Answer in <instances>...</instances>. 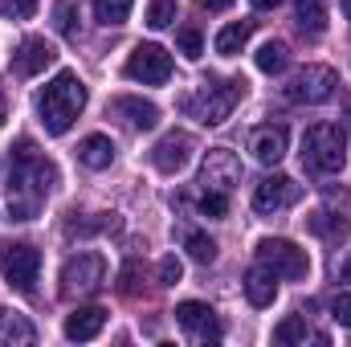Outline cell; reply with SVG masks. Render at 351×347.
Here are the masks:
<instances>
[{
	"label": "cell",
	"instance_id": "12",
	"mask_svg": "<svg viewBox=\"0 0 351 347\" xmlns=\"http://www.w3.org/2000/svg\"><path fill=\"white\" fill-rule=\"evenodd\" d=\"M241 180V160L229 152V147H213L200 164V184L213 188V192H229L233 184Z\"/></svg>",
	"mask_w": 351,
	"mask_h": 347
},
{
	"label": "cell",
	"instance_id": "35",
	"mask_svg": "<svg viewBox=\"0 0 351 347\" xmlns=\"http://www.w3.org/2000/svg\"><path fill=\"white\" fill-rule=\"evenodd\" d=\"M306 225H311V233H343V229H348V225H331L327 213H311Z\"/></svg>",
	"mask_w": 351,
	"mask_h": 347
},
{
	"label": "cell",
	"instance_id": "17",
	"mask_svg": "<svg viewBox=\"0 0 351 347\" xmlns=\"http://www.w3.org/2000/svg\"><path fill=\"white\" fill-rule=\"evenodd\" d=\"M102 327H106V311H102V307H78V311L66 319V339L86 344V339H94Z\"/></svg>",
	"mask_w": 351,
	"mask_h": 347
},
{
	"label": "cell",
	"instance_id": "23",
	"mask_svg": "<svg viewBox=\"0 0 351 347\" xmlns=\"http://www.w3.org/2000/svg\"><path fill=\"white\" fill-rule=\"evenodd\" d=\"M274 339H278V344H306V339L327 344V335H311V331H306V319H298V315L282 319V323L274 327Z\"/></svg>",
	"mask_w": 351,
	"mask_h": 347
},
{
	"label": "cell",
	"instance_id": "11",
	"mask_svg": "<svg viewBox=\"0 0 351 347\" xmlns=\"http://www.w3.org/2000/svg\"><path fill=\"white\" fill-rule=\"evenodd\" d=\"M176 323L196 344H221V323H217V311L208 302H180L176 307Z\"/></svg>",
	"mask_w": 351,
	"mask_h": 347
},
{
	"label": "cell",
	"instance_id": "15",
	"mask_svg": "<svg viewBox=\"0 0 351 347\" xmlns=\"http://www.w3.org/2000/svg\"><path fill=\"white\" fill-rule=\"evenodd\" d=\"M286 143H290V135H286L282 123H262V127L250 131V152H254L258 164H278L286 156Z\"/></svg>",
	"mask_w": 351,
	"mask_h": 347
},
{
	"label": "cell",
	"instance_id": "40",
	"mask_svg": "<svg viewBox=\"0 0 351 347\" xmlns=\"http://www.w3.org/2000/svg\"><path fill=\"white\" fill-rule=\"evenodd\" d=\"M282 0H254V8H262V12H269V8H278Z\"/></svg>",
	"mask_w": 351,
	"mask_h": 347
},
{
	"label": "cell",
	"instance_id": "18",
	"mask_svg": "<svg viewBox=\"0 0 351 347\" xmlns=\"http://www.w3.org/2000/svg\"><path fill=\"white\" fill-rule=\"evenodd\" d=\"M114 115H127V123L131 127H139V131H152L156 123H160V106L156 102H143V98H114Z\"/></svg>",
	"mask_w": 351,
	"mask_h": 347
},
{
	"label": "cell",
	"instance_id": "22",
	"mask_svg": "<svg viewBox=\"0 0 351 347\" xmlns=\"http://www.w3.org/2000/svg\"><path fill=\"white\" fill-rule=\"evenodd\" d=\"M294 21H298L302 33L319 37L327 29V4L323 0H294Z\"/></svg>",
	"mask_w": 351,
	"mask_h": 347
},
{
	"label": "cell",
	"instance_id": "30",
	"mask_svg": "<svg viewBox=\"0 0 351 347\" xmlns=\"http://www.w3.org/2000/svg\"><path fill=\"white\" fill-rule=\"evenodd\" d=\"M66 229H70V233H82V237H90V233H106V229H119V221H114V213H98L94 221H70Z\"/></svg>",
	"mask_w": 351,
	"mask_h": 347
},
{
	"label": "cell",
	"instance_id": "14",
	"mask_svg": "<svg viewBox=\"0 0 351 347\" xmlns=\"http://www.w3.org/2000/svg\"><path fill=\"white\" fill-rule=\"evenodd\" d=\"M58 62V49L45 41V37H25L21 45H16V53H12V70L21 74V78H33V74H41L45 66H53Z\"/></svg>",
	"mask_w": 351,
	"mask_h": 347
},
{
	"label": "cell",
	"instance_id": "33",
	"mask_svg": "<svg viewBox=\"0 0 351 347\" xmlns=\"http://www.w3.org/2000/svg\"><path fill=\"white\" fill-rule=\"evenodd\" d=\"M180 274H184V265H180L176 254H168V258L160 261V286H176V282H180Z\"/></svg>",
	"mask_w": 351,
	"mask_h": 347
},
{
	"label": "cell",
	"instance_id": "4",
	"mask_svg": "<svg viewBox=\"0 0 351 347\" xmlns=\"http://www.w3.org/2000/svg\"><path fill=\"white\" fill-rule=\"evenodd\" d=\"M348 164V135L335 123H319L302 135V168L311 172H343Z\"/></svg>",
	"mask_w": 351,
	"mask_h": 347
},
{
	"label": "cell",
	"instance_id": "38",
	"mask_svg": "<svg viewBox=\"0 0 351 347\" xmlns=\"http://www.w3.org/2000/svg\"><path fill=\"white\" fill-rule=\"evenodd\" d=\"M339 282H351V250H348V258L339 261Z\"/></svg>",
	"mask_w": 351,
	"mask_h": 347
},
{
	"label": "cell",
	"instance_id": "34",
	"mask_svg": "<svg viewBox=\"0 0 351 347\" xmlns=\"http://www.w3.org/2000/svg\"><path fill=\"white\" fill-rule=\"evenodd\" d=\"M331 315H335V323L351 327V290H348V294H335V302H331Z\"/></svg>",
	"mask_w": 351,
	"mask_h": 347
},
{
	"label": "cell",
	"instance_id": "29",
	"mask_svg": "<svg viewBox=\"0 0 351 347\" xmlns=\"http://www.w3.org/2000/svg\"><path fill=\"white\" fill-rule=\"evenodd\" d=\"M139 278H143V265L135 258L123 261V270H119V294H123V298H135V294H139Z\"/></svg>",
	"mask_w": 351,
	"mask_h": 347
},
{
	"label": "cell",
	"instance_id": "26",
	"mask_svg": "<svg viewBox=\"0 0 351 347\" xmlns=\"http://www.w3.org/2000/svg\"><path fill=\"white\" fill-rule=\"evenodd\" d=\"M131 4L135 0H94V16L110 29V25H123L131 16Z\"/></svg>",
	"mask_w": 351,
	"mask_h": 347
},
{
	"label": "cell",
	"instance_id": "41",
	"mask_svg": "<svg viewBox=\"0 0 351 347\" xmlns=\"http://www.w3.org/2000/svg\"><path fill=\"white\" fill-rule=\"evenodd\" d=\"M343 16L351 21V0H343Z\"/></svg>",
	"mask_w": 351,
	"mask_h": 347
},
{
	"label": "cell",
	"instance_id": "37",
	"mask_svg": "<svg viewBox=\"0 0 351 347\" xmlns=\"http://www.w3.org/2000/svg\"><path fill=\"white\" fill-rule=\"evenodd\" d=\"M196 4H200L204 12H225V8H229L233 0H196Z\"/></svg>",
	"mask_w": 351,
	"mask_h": 347
},
{
	"label": "cell",
	"instance_id": "3",
	"mask_svg": "<svg viewBox=\"0 0 351 347\" xmlns=\"http://www.w3.org/2000/svg\"><path fill=\"white\" fill-rule=\"evenodd\" d=\"M241 98H245V82H241V78L204 82L196 94H188V98H184V110H188V115H196L204 127H221V123L233 115V106H237Z\"/></svg>",
	"mask_w": 351,
	"mask_h": 347
},
{
	"label": "cell",
	"instance_id": "13",
	"mask_svg": "<svg viewBox=\"0 0 351 347\" xmlns=\"http://www.w3.org/2000/svg\"><path fill=\"white\" fill-rule=\"evenodd\" d=\"M192 160V135L188 131H168L156 147H152V164L164 176H176L180 168H188Z\"/></svg>",
	"mask_w": 351,
	"mask_h": 347
},
{
	"label": "cell",
	"instance_id": "10",
	"mask_svg": "<svg viewBox=\"0 0 351 347\" xmlns=\"http://www.w3.org/2000/svg\"><path fill=\"white\" fill-rule=\"evenodd\" d=\"M298 196H302V188H298L290 176H265L262 184L254 188V213H262V217H274V213L290 208Z\"/></svg>",
	"mask_w": 351,
	"mask_h": 347
},
{
	"label": "cell",
	"instance_id": "39",
	"mask_svg": "<svg viewBox=\"0 0 351 347\" xmlns=\"http://www.w3.org/2000/svg\"><path fill=\"white\" fill-rule=\"evenodd\" d=\"M4 119H8V98H4V86H0V127H4Z\"/></svg>",
	"mask_w": 351,
	"mask_h": 347
},
{
	"label": "cell",
	"instance_id": "25",
	"mask_svg": "<svg viewBox=\"0 0 351 347\" xmlns=\"http://www.w3.org/2000/svg\"><path fill=\"white\" fill-rule=\"evenodd\" d=\"M286 62H290V53H286L282 41H265L262 49H258V70H262V74H282Z\"/></svg>",
	"mask_w": 351,
	"mask_h": 347
},
{
	"label": "cell",
	"instance_id": "8",
	"mask_svg": "<svg viewBox=\"0 0 351 347\" xmlns=\"http://www.w3.org/2000/svg\"><path fill=\"white\" fill-rule=\"evenodd\" d=\"M106 282V261L102 254H74L62 265V294L78 298V294H94Z\"/></svg>",
	"mask_w": 351,
	"mask_h": 347
},
{
	"label": "cell",
	"instance_id": "1",
	"mask_svg": "<svg viewBox=\"0 0 351 347\" xmlns=\"http://www.w3.org/2000/svg\"><path fill=\"white\" fill-rule=\"evenodd\" d=\"M53 180H58L53 164L45 156H37L33 139H16V147H12V172H8V184H4V192H8V217L12 221H33L37 208H41V200L49 196Z\"/></svg>",
	"mask_w": 351,
	"mask_h": 347
},
{
	"label": "cell",
	"instance_id": "32",
	"mask_svg": "<svg viewBox=\"0 0 351 347\" xmlns=\"http://www.w3.org/2000/svg\"><path fill=\"white\" fill-rule=\"evenodd\" d=\"M229 192H213V188H204V196H200V213L208 217V221H221L225 213H229V200H225Z\"/></svg>",
	"mask_w": 351,
	"mask_h": 347
},
{
	"label": "cell",
	"instance_id": "31",
	"mask_svg": "<svg viewBox=\"0 0 351 347\" xmlns=\"http://www.w3.org/2000/svg\"><path fill=\"white\" fill-rule=\"evenodd\" d=\"M176 21V0H152L147 4V25L152 29H168Z\"/></svg>",
	"mask_w": 351,
	"mask_h": 347
},
{
	"label": "cell",
	"instance_id": "5",
	"mask_svg": "<svg viewBox=\"0 0 351 347\" xmlns=\"http://www.w3.org/2000/svg\"><path fill=\"white\" fill-rule=\"evenodd\" d=\"M258 261L269 265L278 278H286V282H302L306 274H311V258H306V250H298L294 241H286V237H262L258 241Z\"/></svg>",
	"mask_w": 351,
	"mask_h": 347
},
{
	"label": "cell",
	"instance_id": "7",
	"mask_svg": "<svg viewBox=\"0 0 351 347\" xmlns=\"http://www.w3.org/2000/svg\"><path fill=\"white\" fill-rule=\"evenodd\" d=\"M0 274H4V282H8L12 290L33 294L37 274H41V254H37L33 246H25V241H12V246H4V254H0Z\"/></svg>",
	"mask_w": 351,
	"mask_h": 347
},
{
	"label": "cell",
	"instance_id": "9",
	"mask_svg": "<svg viewBox=\"0 0 351 347\" xmlns=\"http://www.w3.org/2000/svg\"><path fill=\"white\" fill-rule=\"evenodd\" d=\"M335 86H339V78H335V70H331V66H302V70L290 78L286 98H290V102L319 106V102H327V98L335 94Z\"/></svg>",
	"mask_w": 351,
	"mask_h": 347
},
{
	"label": "cell",
	"instance_id": "19",
	"mask_svg": "<svg viewBox=\"0 0 351 347\" xmlns=\"http://www.w3.org/2000/svg\"><path fill=\"white\" fill-rule=\"evenodd\" d=\"M78 160L94 168V172H102V168H110L114 164V143H110V135H86L82 143H78Z\"/></svg>",
	"mask_w": 351,
	"mask_h": 347
},
{
	"label": "cell",
	"instance_id": "20",
	"mask_svg": "<svg viewBox=\"0 0 351 347\" xmlns=\"http://www.w3.org/2000/svg\"><path fill=\"white\" fill-rule=\"evenodd\" d=\"M37 339V327L16 315V311H4L0 307V347H12V344H33Z\"/></svg>",
	"mask_w": 351,
	"mask_h": 347
},
{
	"label": "cell",
	"instance_id": "21",
	"mask_svg": "<svg viewBox=\"0 0 351 347\" xmlns=\"http://www.w3.org/2000/svg\"><path fill=\"white\" fill-rule=\"evenodd\" d=\"M254 37V21H233V25H225L221 33H217V53L221 58H233V53H241L245 49V41Z\"/></svg>",
	"mask_w": 351,
	"mask_h": 347
},
{
	"label": "cell",
	"instance_id": "6",
	"mask_svg": "<svg viewBox=\"0 0 351 347\" xmlns=\"http://www.w3.org/2000/svg\"><path fill=\"white\" fill-rule=\"evenodd\" d=\"M123 74L131 82H143V86H164L172 78V53L164 45H152V41L135 45L131 58H127V66H123Z\"/></svg>",
	"mask_w": 351,
	"mask_h": 347
},
{
	"label": "cell",
	"instance_id": "16",
	"mask_svg": "<svg viewBox=\"0 0 351 347\" xmlns=\"http://www.w3.org/2000/svg\"><path fill=\"white\" fill-rule=\"evenodd\" d=\"M241 286H245V298H250L254 307H269V302L278 298V274H274L269 265H262V261L245 274Z\"/></svg>",
	"mask_w": 351,
	"mask_h": 347
},
{
	"label": "cell",
	"instance_id": "24",
	"mask_svg": "<svg viewBox=\"0 0 351 347\" xmlns=\"http://www.w3.org/2000/svg\"><path fill=\"white\" fill-rule=\"evenodd\" d=\"M184 250H188V258L196 261V265H213L217 261V241L208 233H188L184 237Z\"/></svg>",
	"mask_w": 351,
	"mask_h": 347
},
{
	"label": "cell",
	"instance_id": "27",
	"mask_svg": "<svg viewBox=\"0 0 351 347\" xmlns=\"http://www.w3.org/2000/svg\"><path fill=\"white\" fill-rule=\"evenodd\" d=\"M176 45H180V53H184L188 62H200V53H204V37H200V29H192V25H184V29L176 33Z\"/></svg>",
	"mask_w": 351,
	"mask_h": 347
},
{
	"label": "cell",
	"instance_id": "28",
	"mask_svg": "<svg viewBox=\"0 0 351 347\" xmlns=\"http://www.w3.org/2000/svg\"><path fill=\"white\" fill-rule=\"evenodd\" d=\"M58 33L62 37H70V41H78V0H62L58 4Z\"/></svg>",
	"mask_w": 351,
	"mask_h": 347
},
{
	"label": "cell",
	"instance_id": "36",
	"mask_svg": "<svg viewBox=\"0 0 351 347\" xmlns=\"http://www.w3.org/2000/svg\"><path fill=\"white\" fill-rule=\"evenodd\" d=\"M37 4H41V0H12V16H21V21H29V16L37 12Z\"/></svg>",
	"mask_w": 351,
	"mask_h": 347
},
{
	"label": "cell",
	"instance_id": "2",
	"mask_svg": "<svg viewBox=\"0 0 351 347\" xmlns=\"http://www.w3.org/2000/svg\"><path fill=\"white\" fill-rule=\"evenodd\" d=\"M82 106H86V86L74 70H62L37 94V115H41V127L49 135H66L74 127V119L82 115Z\"/></svg>",
	"mask_w": 351,
	"mask_h": 347
}]
</instances>
